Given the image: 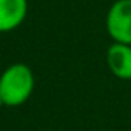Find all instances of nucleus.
<instances>
[{
    "label": "nucleus",
    "mask_w": 131,
    "mask_h": 131,
    "mask_svg": "<svg viewBox=\"0 0 131 131\" xmlns=\"http://www.w3.org/2000/svg\"><path fill=\"white\" fill-rule=\"evenodd\" d=\"M3 105H5V103H3V99H2V96H0V108H2Z\"/></svg>",
    "instance_id": "nucleus-5"
},
{
    "label": "nucleus",
    "mask_w": 131,
    "mask_h": 131,
    "mask_svg": "<svg viewBox=\"0 0 131 131\" xmlns=\"http://www.w3.org/2000/svg\"><path fill=\"white\" fill-rule=\"evenodd\" d=\"M34 88V76L25 63H14L0 76V96L6 106H17L26 102Z\"/></svg>",
    "instance_id": "nucleus-1"
},
{
    "label": "nucleus",
    "mask_w": 131,
    "mask_h": 131,
    "mask_svg": "<svg viewBox=\"0 0 131 131\" xmlns=\"http://www.w3.org/2000/svg\"><path fill=\"white\" fill-rule=\"evenodd\" d=\"M106 29L114 42L131 45V0H117L106 14Z\"/></svg>",
    "instance_id": "nucleus-2"
},
{
    "label": "nucleus",
    "mask_w": 131,
    "mask_h": 131,
    "mask_svg": "<svg viewBox=\"0 0 131 131\" xmlns=\"http://www.w3.org/2000/svg\"><path fill=\"white\" fill-rule=\"evenodd\" d=\"M106 62L111 73L123 80L131 79V45L116 42L108 48Z\"/></svg>",
    "instance_id": "nucleus-3"
},
{
    "label": "nucleus",
    "mask_w": 131,
    "mask_h": 131,
    "mask_svg": "<svg viewBox=\"0 0 131 131\" xmlns=\"http://www.w3.org/2000/svg\"><path fill=\"white\" fill-rule=\"evenodd\" d=\"M28 11L26 0H0V32L16 29Z\"/></svg>",
    "instance_id": "nucleus-4"
}]
</instances>
